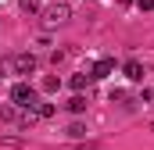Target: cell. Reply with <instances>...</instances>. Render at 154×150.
Wrapping results in <instances>:
<instances>
[{
  "label": "cell",
  "instance_id": "7",
  "mask_svg": "<svg viewBox=\"0 0 154 150\" xmlns=\"http://www.w3.org/2000/svg\"><path fill=\"white\" fill-rule=\"evenodd\" d=\"M39 86H43V93H57V89H61V79H57V75H47Z\"/></svg>",
  "mask_w": 154,
  "mask_h": 150
},
{
  "label": "cell",
  "instance_id": "14",
  "mask_svg": "<svg viewBox=\"0 0 154 150\" xmlns=\"http://www.w3.org/2000/svg\"><path fill=\"white\" fill-rule=\"evenodd\" d=\"M151 129H154V122H151Z\"/></svg>",
  "mask_w": 154,
  "mask_h": 150
},
{
  "label": "cell",
  "instance_id": "1",
  "mask_svg": "<svg viewBox=\"0 0 154 150\" xmlns=\"http://www.w3.org/2000/svg\"><path fill=\"white\" fill-rule=\"evenodd\" d=\"M11 104L14 107H36V89L29 82H14L11 86Z\"/></svg>",
  "mask_w": 154,
  "mask_h": 150
},
{
  "label": "cell",
  "instance_id": "8",
  "mask_svg": "<svg viewBox=\"0 0 154 150\" xmlns=\"http://www.w3.org/2000/svg\"><path fill=\"white\" fill-rule=\"evenodd\" d=\"M68 86H72L75 93H82V89L90 86V75H72V79H68Z\"/></svg>",
  "mask_w": 154,
  "mask_h": 150
},
{
  "label": "cell",
  "instance_id": "15",
  "mask_svg": "<svg viewBox=\"0 0 154 150\" xmlns=\"http://www.w3.org/2000/svg\"><path fill=\"white\" fill-rule=\"evenodd\" d=\"M0 75H4V72H0Z\"/></svg>",
  "mask_w": 154,
  "mask_h": 150
},
{
  "label": "cell",
  "instance_id": "4",
  "mask_svg": "<svg viewBox=\"0 0 154 150\" xmlns=\"http://www.w3.org/2000/svg\"><path fill=\"white\" fill-rule=\"evenodd\" d=\"M122 75H125L129 82H143V64L133 57V61H125V64H122Z\"/></svg>",
  "mask_w": 154,
  "mask_h": 150
},
{
  "label": "cell",
  "instance_id": "5",
  "mask_svg": "<svg viewBox=\"0 0 154 150\" xmlns=\"http://www.w3.org/2000/svg\"><path fill=\"white\" fill-rule=\"evenodd\" d=\"M111 72H115V61H111V57H100V61L93 64V75H90V79H108Z\"/></svg>",
  "mask_w": 154,
  "mask_h": 150
},
{
  "label": "cell",
  "instance_id": "12",
  "mask_svg": "<svg viewBox=\"0 0 154 150\" xmlns=\"http://www.w3.org/2000/svg\"><path fill=\"white\" fill-rule=\"evenodd\" d=\"M54 111H57L54 104H39V107H36V114H39V118H54Z\"/></svg>",
  "mask_w": 154,
  "mask_h": 150
},
{
  "label": "cell",
  "instance_id": "2",
  "mask_svg": "<svg viewBox=\"0 0 154 150\" xmlns=\"http://www.w3.org/2000/svg\"><path fill=\"white\" fill-rule=\"evenodd\" d=\"M68 18H72V4H50V7H43V22L47 25H61Z\"/></svg>",
  "mask_w": 154,
  "mask_h": 150
},
{
  "label": "cell",
  "instance_id": "6",
  "mask_svg": "<svg viewBox=\"0 0 154 150\" xmlns=\"http://www.w3.org/2000/svg\"><path fill=\"white\" fill-rule=\"evenodd\" d=\"M65 107H68L72 114H82V111H86V97H82V93H75V97H72V100H68Z\"/></svg>",
  "mask_w": 154,
  "mask_h": 150
},
{
  "label": "cell",
  "instance_id": "3",
  "mask_svg": "<svg viewBox=\"0 0 154 150\" xmlns=\"http://www.w3.org/2000/svg\"><path fill=\"white\" fill-rule=\"evenodd\" d=\"M36 57H32V54H14V57H11V68H14V75H32L36 72Z\"/></svg>",
  "mask_w": 154,
  "mask_h": 150
},
{
  "label": "cell",
  "instance_id": "9",
  "mask_svg": "<svg viewBox=\"0 0 154 150\" xmlns=\"http://www.w3.org/2000/svg\"><path fill=\"white\" fill-rule=\"evenodd\" d=\"M0 118H4V122H18V111H14V104H0Z\"/></svg>",
  "mask_w": 154,
  "mask_h": 150
},
{
  "label": "cell",
  "instance_id": "11",
  "mask_svg": "<svg viewBox=\"0 0 154 150\" xmlns=\"http://www.w3.org/2000/svg\"><path fill=\"white\" fill-rule=\"evenodd\" d=\"M18 7H22L25 14H32V11H39V0H18Z\"/></svg>",
  "mask_w": 154,
  "mask_h": 150
},
{
  "label": "cell",
  "instance_id": "10",
  "mask_svg": "<svg viewBox=\"0 0 154 150\" xmlns=\"http://www.w3.org/2000/svg\"><path fill=\"white\" fill-rule=\"evenodd\" d=\"M68 136H72V140H82V136H86V125H82V122H72V125H68Z\"/></svg>",
  "mask_w": 154,
  "mask_h": 150
},
{
  "label": "cell",
  "instance_id": "13",
  "mask_svg": "<svg viewBox=\"0 0 154 150\" xmlns=\"http://www.w3.org/2000/svg\"><path fill=\"white\" fill-rule=\"evenodd\" d=\"M136 7L140 11H154V0H136Z\"/></svg>",
  "mask_w": 154,
  "mask_h": 150
}]
</instances>
